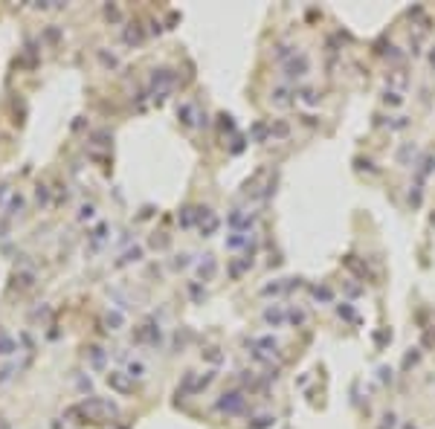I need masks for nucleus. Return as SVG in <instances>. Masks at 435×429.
<instances>
[{"label": "nucleus", "instance_id": "nucleus-1", "mask_svg": "<svg viewBox=\"0 0 435 429\" xmlns=\"http://www.w3.org/2000/svg\"><path fill=\"white\" fill-rule=\"evenodd\" d=\"M76 415L90 417L93 423H107L110 417H116V415H119V409H116L113 403H107V400H87V403L73 406L70 412H67V417H76Z\"/></svg>", "mask_w": 435, "mask_h": 429}, {"label": "nucleus", "instance_id": "nucleus-2", "mask_svg": "<svg viewBox=\"0 0 435 429\" xmlns=\"http://www.w3.org/2000/svg\"><path fill=\"white\" fill-rule=\"evenodd\" d=\"M284 70H287V79H302V76H307V70H310V58H307L305 52H293L290 61L284 64Z\"/></svg>", "mask_w": 435, "mask_h": 429}, {"label": "nucleus", "instance_id": "nucleus-3", "mask_svg": "<svg viewBox=\"0 0 435 429\" xmlns=\"http://www.w3.org/2000/svg\"><path fill=\"white\" fill-rule=\"evenodd\" d=\"M218 406H221L224 412H238V409H244V397H241L238 392H232V394H224V400H221Z\"/></svg>", "mask_w": 435, "mask_h": 429}, {"label": "nucleus", "instance_id": "nucleus-4", "mask_svg": "<svg viewBox=\"0 0 435 429\" xmlns=\"http://www.w3.org/2000/svg\"><path fill=\"white\" fill-rule=\"evenodd\" d=\"M264 319H267V322H273V325H282L284 322V313L276 308V311H267V313H264Z\"/></svg>", "mask_w": 435, "mask_h": 429}, {"label": "nucleus", "instance_id": "nucleus-5", "mask_svg": "<svg viewBox=\"0 0 435 429\" xmlns=\"http://www.w3.org/2000/svg\"><path fill=\"white\" fill-rule=\"evenodd\" d=\"M107 383H110V386H116L119 392H128V383L122 380L119 374H107Z\"/></svg>", "mask_w": 435, "mask_h": 429}, {"label": "nucleus", "instance_id": "nucleus-6", "mask_svg": "<svg viewBox=\"0 0 435 429\" xmlns=\"http://www.w3.org/2000/svg\"><path fill=\"white\" fill-rule=\"evenodd\" d=\"M429 61H432V67H435V46H432V52H429Z\"/></svg>", "mask_w": 435, "mask_h": 429}]
</instances>
